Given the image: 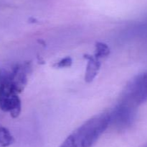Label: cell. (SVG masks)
I'll use <instances>...</instances> for the list:
<instances>
[{
    "label": "cell",
    "instance_id": "cell-4",
    "mask_svg": "<svg viewBox=\"0 0 147 147\" xmlns=\"http://www.w3.org/2000/svg\"><path fill=\"white\" fill-rule=\"evenodd\" d=\"M136 108L120 101L111 115V123L113 124L119 129L126 128L133 122L136 114Z\"/></svg>",
    "mask_w": 147,
    "mask_h": 147
},
{
    "label": "cell",
    "instance_id": "cell-5",
    "mask_svg": "<svg viewBox=\"0 0 147 147\" xmlns=\"http://www.w3.org/2000/svg\"><path fill=\"white\" fill-rule=\"evenodd\" d=\"M86 58L88 60V63L86 67L85 80L87 82H90L98 73L100 67V62L99 61V59L95 56H86Z\"/></svg>",
    "mask_w": 147,
    "mask_h": 147
},
{
    "label": "cell",
    "instance_id": "cell-6",
    "mask_svg": "<svg viewBox=\"0 0 147 147\" xmlns=\"http://www.w3.org/2000/svg\"><path fill=\"white\" fill-rule=\"evenodd\" d=\"M12 134L6 127L0 124V147H8L14 143Z\"/></svg>",
    "mask_w": 147,
    "mask_h": 147
},
{
    "label": "cell",
    "instance_id": "cell-7",
    "mask_svg": "<svg viewBox=\"0 0 147 147\" xmlns=\"http://www.w3.org/2000/svg\"><path fill=\"white\" fill-rule=\"evenodd\" d=\"M96 52L94 56L98 59L104 57V56H109V53H110V49H109V46L105 43H98L96 44Z\"/></svg>",
    "mask_w": 147,
    "mask_h": 147
},
{
    "label": "cell",
    "instance_id": "cell-8",
    "mask_svg": "<svg viewBox=\"0 0 147 147\" xmlns=\"http://www.w3.org/2000/svg\"><path fill=\"white\" fill-rule=\"evenodd\" d=\"M72 63H73V61L72 59L70 57H65L63 59H62L61 61H60L59 62L56 63L54 65V66L57 68H64V67H69V66H71Z\"/></svg>",
    "mask_w": 147,
    "mask_h": 147
},
{
    "label": "cell",
    "instance_id": "cell-1",
    "mask_svg": "<svg viewBox=\"0 0 147 147\" xmlns=\"http://www.w3.org/2000/svg\"><path fill=\"white\" fill-rule=\"evenodd\" d=\"M110 123L109 112L96 115L75 130L59 147H93Z\"/></svg>",
    "mask_w": 147,
    "mask_h": 147
},
{
    "label": "cell",
    "instance_id": "cell-2",
    "mask_svg": "<svg viewBox=\"0 0 147 147\" xmlns=\"http://www.w3.org/2000/svg\"><path fill=\"white\" fill-rule=\"evenodd\" d=\"M30 69V63L28 62L13 63L1 68L0 92L19 95L27 84Z\"/></svg>",
    "mask_w": 147,
    "mask_h": 147
},
{
    "label": "cell",
    "instance_id": "cell-3",
    "mask_svg": "<svg viewBox=\"0 0 147 147\" xmlns=\"http://www.w3.org/2000/svg\"><path fill=\"white\" fill-rule=\"evenodd\" d=\"M121 102L137 108L147 101V71L136 76L124 91Z\"/></svg>",
    "mask_w": 147,
    "mask_h": 147
}]
</instances>
